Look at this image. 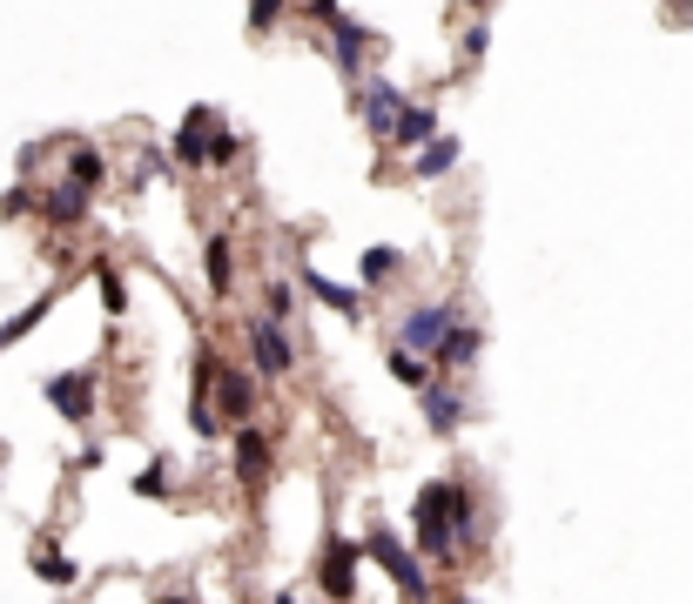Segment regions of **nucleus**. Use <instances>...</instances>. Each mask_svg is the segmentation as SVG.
<instances>
[{
    "label": "nucleus",
    "mask_w": 693,
    "mask_h": 604,
    "mask_svg": "<svg viewBox=\"0 0 693 604\" xmlns=\"http://www.w3.org/2000/svg\"><path fill=\"white\" fill-rule=\"evenodd\" d=\"M263 303H269V322H283V316L296 309V289H290V282H269V289H263Z\"/></svg>",
    "instance_id": "5701e85b"
},
{
    "label": "nucleus",
    "mask_w": 693,
    "mask_h": 604,
    "mask_svg": "<svg viewBox=\"0 0 693 604\" xmlns=\"http://www.w3.org/2000/svg\"><path fill=\"white\" fill-rule=\"evenodd\" d=\"M48 396H54V410H61L68 423H88V410H95V377H88V370L48 377Z\"/></svg>",
    "instance_id": "39448f33"
},
{
    "label": "nucleus",
    "mask_w": 693,
    "mask_h": 604,
    "mask_svg": "<svg viewBox=\"0 0 693 604\" xmlns=\"http://www.w3.org/2000/svg\"><path fill=\"white\" fill-rule=\"evenodd\" d=\"M451 161H458V141H425V155H417V175L431 182V175H445V169H451Z\"/></svg>",
    "instance_id": "412c9836"
},
{
    "label": "nucleus",
    "mask_w": 693,
    "mask_h": 604,
    "mask_svg": "<svg viewBox=\"0 0 693 604\" xmlns=\"http://www.w3.org/2000/svg\"><path fill=\"white\" fill-rule=\"evenodd\" d=\"M277 604H296V591H283V597H277Z\"/></svg>",
    "instance_id": "c85d7f7f"
},
{
    "label": "nucleus",
    "mask_w": 693,
    "mask_h": 604,
    "mask_svg": "<svg viewBox=\"0 0 693 604\" xmlns=\"http://www.w3.org/2000/svg\"><path fill=\"white\" fill-rule=\"evenodd\" d=\"M250 356H256V370L263 377H290L296 370V343L283 336V322H250Z\"/></svg>",
    "instance_id": "7ed1b4c3"
},
{
    "label": "nucleus",
    "mask_w": 693,
    "mask_h": 604,
    "mask_svg": "<svg viewBox=\"0 0 693 604\" xmlns=\"http://www.w3.org/2000/svg\"><path fill=\"white\" fill-rule=\"evenodd\" d=\"M324 27H330V48H337V67H343V74H357V61H364V40H370V34H364L357 21H343V14H337V21H324Z\"/></svg>",
    "instance_id": "f8f14e48"
},
{
    "label": "nucleus",
    "mask_w": 693,
    "mask_h": 604,
    "mask_svg": "<svg viewBox=\"0 0 693 604\" xmlns=\"http://www.w3.org/2000/svg\"><path fill=\"white\" fill-rule=\"evenodd\" d=\"M162 604H196V597H162Z\"/></svg>",
    "instance_id": "cd10ccee"
},
{
    "label": "nucleus",
    "mask_w": 693,
    "mask_h": 604,
    "mask_svg": "<svg viewBox=\"0 0 693 604\" xmlns=\"http://www.w3.org/2000/svg\"><path fill=\"white\" fill-rule=\"evenodd\" d=\"M411 523H417V551L438 557V564H451V551H458V531H451V483H425L417 504H411Z\"/></svg>",
    "instance_id": "f257e3e1"
},
{
    "label": "nucleus",
    "mask_w": 693,
    "mask_h": 604,
    "mask_svg": "<svg viewBox=\"0 0 693 604\" xmlns=\"http://www.w3.org/2000/svg\"><path fill=\"white\" fill-rule=\"evenodd\" d=\"M236 477L243 483H263L269 477V436L263 430H236Z\"/></svg>",
    "instance_id": "9d476101"
},
{
    "label": "nucleus",
    "mask_w": 693,
    "mask_h": 604,
    "mask_svg": "<svg viewBox=\"0 0 693 604\" xmlns=\"http://www.w3.org/2000/svg\"><path fill=\"white\" fill-rule=\"evenodd\" d=\"M398 114H404V95L391 88V81H370V88H364V128H370L377 141H391Z\"/></svg>",
    "instance_id": "0eeeda50"
},
{
    "label": "nucleus",
    "mask_w": 693,
    "mask_h": 604,
    "mask_svg": "<svg viewBox=\"0 0 693 604\" xmlns=\"http://www.w3.org/2000/svg\"><path fill=\"white\" fill-rule=\"evenodd\" d=\"M370 557H377L384 571H391V578L404 584V597H411V604H425V597H431V584H425V564H417V557H411V551H404L391 531H370Z\"/></svg>",
    "instance_id": "f03ea898"
},
{
    "label": "nucleus",
    "mask_w": 693,
    "mask_h": 604,
    "mask_svg": "<svg viewBox=\"0 0 693 604\" xmlns=\"http://www.w3.org/2000/svg\"><path fill=\"white\" fill-rule=\"evenodd\" d=\"M364 275H370V282L398 275V249H370V256H364Z\"/></svg>",
    "instance_id": "393cba45"
},
{
    "label": "nucleus",
    "mask_w": 693,
    "mask_h": 604,
    "mask_svg": "<svg viewBox=\"0 0 693 604\" xmlns=\"http://www.w3.org/2000/svg\"><path fill=\"white\" fill-rule=\"evenodd\" d=\"M438 135V114L425 108V101H404V114H398V128H391V141L398 148H425Z\"/></svg>",
    "instance_id": "1a4fd4ad"
},
{
    "label": "nucleus",
    "mask_w": 693,
    "mask_h": 604,
    "mask_svg": "<svg viewBox=\"0 0 693 604\" xmlns=\"http://www.w3.org/2000/svg\"><path fill=\"white\" fill-rule=\"evenodd\" d=\"M48 303H54V296H41V303H27L21 316H8V322H0V349H14V343H21V336L34 330V322H41V316H48Z\"/></svg>",
    "instance_id": "a211bd4d"
},
{
    "label": "nucleus",
    "mask_w": 693,
    "mask_h": 604,
    "mask_svg": "<svg viewBox=\"0 0 693 604\" xmlns=\"http://www.w3.org/2000/svg\"><path fill=\"white\" fill-rule=\"evenodd\" d=\"M48 215H54V222H82V215H88V195H82V188H68V182H61V188L48 195Z\"/></svg>",
    "instance_id": "aec40b11"
},
{
    "label": "nucleus",
    "mask_w": 693,
    "mask_h": 604,
    "mask_svg": "<svg viewBox=\"0 0 693 604\" xmlns=\"http://www.w3.org/2000/svg\"><path fill=\"white\" fill-rule=\"evenodd\" d=\"M209 289H216V296L229 289V235H216V242H209Z\"/></svg>",
    "instance_id": "4be33fe9"
},
{
    "label": "nucleus",
    "mask_w": 693,
    "mask_h": 604,
    "mask_svg": "<svg viewBox=\"0 0 693 604\" xmlns=\"http://www.w3.org/2000/svg\"><path fill=\"white\" fill-rule=\"evenodd\" d=\"M478 330H472V322H451V330H445V343H438V362H478Z\"/></svg>",
    "instance_id": "2eb2a0df"
},
{
    "label": "nucleus",
    "mask_w": 693,
    "mask_h": 604,
    "mask_svg": "<svg viewBox=\"0 0 693 604\" xmlns=\"http://www.w3.org/2000/svg\"><path fill=\"white\" fill-rule=\"evenodd\" d=\"M135 491H148V497H162V491H169V470H148V477H135Z\"/></svg>",
    "instance_id": "bb28decb"
},
{
    "label": "nucleus",
    "mask_w": 693,
    "mask_h": 604,
    "mask_svg": "<svg viewBox=\"0 0 693 604\" xmlns=\"http://www.w3.org/2000/svg\"><path fill=\"white\" fill-rule=\"evenodd\" d=\"M277 14H283V0H250V27H256V34L277 27Z\"/></svg>",
    "instance_id": "a878e982"
},
{
    "label": "nucleus",
    "mask_w": 693,
    "mask_h": 604,
    "mask_svg": "<svg viewBox=\"0 0 693 604\" xmlns=\"http://www.w3.org/2000/svg\"><path fill=\"white\" fill-rule=\"evenodd\" d=\"M209 377H216V396H222L229 417H250V410H256V383H250L243 370H209Z\"/></svg>",
    "instance_id": "4468645a"
},
{
    "label": "nucleus",
    "mask_w": 693,
    "mask_h": 604,
    "mask_svg": "<svg viewBox=\"0 0 693 604\" xmlns=\"http://www.w3.org/2000/svg\"><path fill=\"white\" fill-rule=\"evenodd\" d=\"M95 275H101V303H108L114 316H122V309H129V289H122V275H114V269H95Z\"/></svg>",
    "instance_id": "b1692460"
},
{
    "label": "nucleus",
    "mask_w": 693,
    "mask_h": 604,
    "mask_svg": "<svg viewBox=\"0 0 693 604\" xmlns=\"http://www.w3.org/2000/svg\"><path fill=\"white\" fill-rule=\"evenodd\" d=\"M458 322V309L451 303H438V309H417L404 330H398V349H411V356H438V343H445V330Z\"/></svg>",
    "instance_id": "20e7f679"
},
{
    "label": "nucleus",
    "mask_w": 693,
    "mask_h": 604,
    "mask_svg": "<svg viewBox=\"0 0 693 604\" xmlns=\"http://www.w3.org/2000/svg\"><path fill=\"white\" fill-rule=\"evenodd\" d=\"M384 362H391V377L411 383V390H425V383H431V362H425V356H411V349H391Z\"/></svg>",
    "instance_id": "f3484780"
},
{
    "label": "nucleus",
    "mask_w": 693,
    "mask_h": 604,
    "mask_svg": "<svg viewBox=\"0 0 693 604\" xmlns=\"http://www.w3.org/2000/svg\"><path fill=\"white\" fill-rule=\"evenodd\" d=\"M101 182H108V161H101V148H68V188L95 195Z\"/></svg>",
    "instance_id": "ddd939ff"
},
{
    "label": "nucleus",
    "mask_w": 693,
    "mask_h": 604,
    "mask_svg": "<svg viewBox=\"0 0 693 604\" xmlns=\"http://www.w3.org/2000/svg\"><path fill=\"white\" fill-rule=\"evenodd\" d=\"M209 128H216V121L196 108V114H189L182 121V135H175V161H189V169H203V161H209Z\"/></svg>",
    "instance_id": "9b49d317"
},
{
    "label": "nucleus",
    "mask_w": 693,
    "mask_h": 604,
    "mask_svg": "<svg viewBox=\"0 0 693 604\" xmlns=\"http://www.w3.org/2000/svg\"><path fill=\"white\" fill-rule=\"evenodd\" d=\"M417 396H425V423H431L438 436H451L458 423H465V403H458V390H445V383H425Z\"/></svg>",
    "instance_id": "6e6552de"
},
{
    "label": "nucleus",
    "mask_w": 693,
    "mask_h": 604,
    "mask_svg": "<svg viewBox=\"0 0 693 604\" xmlns=\"http://www.w3.org/2000/svg\"><path fill=\"white\" fill-rule=\"evenodd\" d=\"M324 591H330V604H351L357 597V544H330L324 551Z\"/></svg>",
    "instance_id": "423d86ee"
},
{
    "label": "nucleus",
    "mask_w": 693,
    "mask_h": 604,
    "mask_svg": "<svg viewBox=\"0 0 693 604\" xmlns=\"http://www.w3.org/2000/svg\"><path fill=\"white\" fill-rule=\"evenodd\" d=\"M34 571H41L48 584H74V578H82V571H74V564H68L54 544H34Z\"/></svg>",
    "instance_id": "6ab92c4d"
},
{
    "label": "nucleus",
    "mask_w": 693,
    "mask_h": 604,
    "mask_svg": "<svg viewBox=\"0 0 693 604\" xmlns=\"http://www.w3.org/2000/svg\"><path fill=\"white\" fill-rule=\"evenodd\" d=\"M303 282H311V296L330 303L337 316H357V309H364V296H357V289H343V282H330V275H303Z\"/></svg>",
    "instance_id": "dca6fc26"
}]
</instances>
